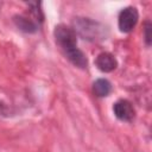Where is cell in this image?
<instances>
[{
  "mask_svg": "<svg viewBox=\"0 0 152 152\" xmlns=\"http://www.w3.org/2000/svg\"><path fill=\"white\" fill-rule=\"evenodd\" d=\"M53 37L56 44L70 63L80 69H86L88 66V58L84 52L77 48V36L72 27L65 24H58L53 30Z\"/></svg>",
  "mask_w": 152,
  "mask_h": 152,
  "instance_id": "cell-1",
  "label": "cell"
},
{
  "mask_svg": "<svg viewBox=\"0 0 152 152\" xmlns=\"http://www.w3.org/2000/svg\"><path fill=\"white\" fill-rule=\"evenodd\" d=\"M72 30L76 36L88 42H100L106 39L108 36V30L104 25L95 21L90 18L77 17L72 20Z\"/></svg>",
  "mask_w": 152,
  "mask_h": 152,
  "instance_id": "cell-2",
  "label": "cell"
},
{
  "mask_svg": "<svg viewBox=\"0 0 152 152\" xmlns=\"http://www.w3.org/2000/svg\"><path fill=\"white\" fill-rule=\"evenodd\" d=\"M139 19V12L134 6H127L119 12L118 15V26L120 32L129 33L135 27Z\"/></svg>",
  "mask_w": 152,
  "mask_h": 152,
  "instance_id": "cell-3",
  "label": "cell"
},
{
  "mask_svg": "<svg viewBox=\"0 0 152 152\" xmlns=\"http://www.w3.org/2000/svg\"><path fill=\"white\" fill-rule=\"evenodd\" d=\"M113 113L116 119L124 122H131L135 116V109L132 102L126 99H120L113 104Z\"/></svg>",
  "mask_w": 152,
  "mask_h": 152,
  "instance_id": "cell-4",
  "label": "cell"
},
{
  "mask_svg": "<svg viewBox=\"0 0 152 152\" xmlns=\"http://www.w3.org/2000/svg\"><path fill=\"white\" fill-rule=\"evenodd\" d=\"M95 65L102 72H112L116 69L118 61L113 53L104 51V52H101L97 55V57L95 59Z\"/></svg>",
  "mask_w": 152,
  "mask_h": 152,
  "instance_id": "cell-5",
  "label": "cell"
},
{
  "mask_svg": "<svg viewBox=\"0 0 152 152\" xmlns=\"http://www.w3.org/2000/svg\"><path fill=\"white\" fill-rule=\"evenodd\" d=\"M13 23L24 33H36L39 28V25L31 17H27L25 14L13 15Z\"/></svg>",
  "mask_w": 152,
  "mask_h": 152,
  "instance_id": "cell-6",
  "label": "cell"
},
{
  "mask_svg": "<svg viewBox=\"0 0 152 152\" xmlns=\"http://www.w3.org/2000/svg\"><path fill=\"white\" fill-rule=\"evenodd\" d=\"M112 83L107 78H97L93 82V93L97 97H106L112 93Z\"/></svg>",
  "mask_w": 152,
  "mask_h": 152,
  "instance_id": "cell-7",
  "label": "cell"
},
{
  "mask_svg": "<svg viewBox=\"0 0 152 152\" xmlns=\"http://www.w3.org/2000/svg\"><path fill=\"white\" fill-rule=\"evenodd\" d=\"M26 5L28 6L30 17L40 26L44 23V13L42 10V2L40 1H30V2H26Z\"/></svg>",
  "mask_w": 152,
  "mask_h": 152,
  "instance_id": "cell-8",
  "label": "cell"
},
{
  "mask_svg": "<svg viewBox=\"0 0 152 152\" xmlns=\"http://www.w3.org/2000/svg\"><path fill=\"white\" fill-rule=\"evenodd\" d=\"M144 40L146 46H150L152 43V24L150 21H146L144 26Z\"/></svg>",
  "mask_w": 152,
  "mask_h": 152,
  "instance_id": "cell-9",
  "label": "cell"
},
{
  "mask_svg": "<svg viewBox=\"0 0 152 152\" xmlns=\"http://www.w3.org/2000/svg\"><path fill=\"white\" fill-rule=\"evenodd\" d=\"M11 115V110H10V107L0 100V116H10Z\"/></svg>",
  "mask_w": 152,
  "mask_h": 152,
  "instance_id": "cell-10",
  "label": "cell"
}]
</instances>
